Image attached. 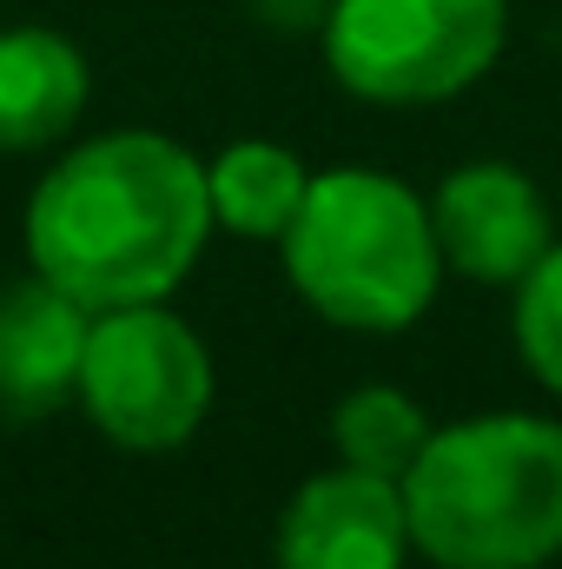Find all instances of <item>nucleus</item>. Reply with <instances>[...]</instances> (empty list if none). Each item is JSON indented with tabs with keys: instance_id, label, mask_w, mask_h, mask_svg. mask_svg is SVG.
<instances>
[{
	"instance_id": "1",
	"label": "nucleus",
	"mask_w": 562,
	"mask_h": 569,
	"mask_svg": "<svg viewBox=\"0 0 562 569\" xmlns=\"http://www.w3.org/2000/svg\"><path fill=\"white\" fill-rule=\"evenodd\" d=\"M212 239L205 159L165 133L73 146L27 199V259L87 311L159 305Z\"/></svg>"
},
{
	"instance_id": "2",
	"label": "nucleus",
	"mask_w": 562,
	"mask_h": 569,
	"mask_svg": "<svg viewBox=\"0 0 562 569\" xmlns=\"http://www.w3.org/2000/svg\"><path fill=\"white\" fill-rule=\"evenodd\" d=\"M411 550L436 569H550L562 557V425L483 411L430 430L404 470Z\"/></svg>"
},
{
	"instance_id": "3",
	"label": "nucleus",
	"mask_w": 562,
	"mask_h": 569,
	"mask_svg": "<svg viewBox=\"0 0 562 569\" xmlns=\"http://www.w3.org/2000/svg\"><path fill=\"white\" fill-rule=\"evenodd\" d=\"M279 252L291 291L344 331H404L443 284L430 199L378 166L311 172V192Z\"/></svg>"
},
{
	"instance_id": "4",
	"label": "nucleus",
	"mask_w": 562,
	"mask_h": 569,
	"mask_svg": "<svg viewBox=\"0 0 562 569\" xmlns=\"http://www.w3.org/2000/svg\"><path fill=\"white\" fill-rule=\"evenodd\" d=\"M324 67L371 107L470 93L510 47V0H331Z\"/></svg>"
},
{
	"instance_id": "5",
	"label": "nucleus",
	"mask_w": 562,
	"mask_h": 569,
	"mask_svg": "<svg viewBox=\"0 0 562 569\" xmlns=\"http://www.w3.org/2000/svg\"><path fill=\"white\" fill-rule=\"evenodd\" d=\"M73 405L120 450H140V457L179 450L212 411V358L199 331L179 311H165V298L93 311Z\"/></svg>"
},
{
	"instance_id": "6",
	"label": "nucleus",
	"mask_w": 562,
	"mask_h": 569,
	"mask_svg": "<svg viewBox=\"0 0 562 569\" xmlns=\"http://www.w3.org/2000/svg\"><path fill=\"white\" fill-rule=\"evenodd\" d=\"M430 232L443 272H463L470 284H516L556 246L543 186L510 159H470L443 172L430 192Z\"/></svg>"
},
{
	"instance_id": "7",
	"label": "nucleus",
	"mask_w": 562,
	"mask_h": 569,
	"mask_svg": "<svg viewBox=\"0 0 562 569\" xmlns=\"http://www.w3.org/2000/svg\"><path fill=\"white\" fill-rule=\"evenodd\" d=\"M272 557L279 569H404L411 557L404 483L351 463L304 477L279 510Z\"/></svg>"
},
{
	"instance_id": "8",
	"label": "nucleus",
	"mask_w": 562,
	"mask_h": 569,
	"mask_svg": "<svg viewBox=\"0 0 562 569\" xmlns=\"http://www.w3.org/2000/svg\"><path fill=\"white\" fill-rule=\"evenodd\" d=\"M93 311L53 279L0 284V411L7 418H53L80 398Z\"/></svg>"
},
{
	"instance_id": "9",
	"label": "nucleus",
	"mask_w": 562,
	"mask_h": 569,
	"mask_svg": "<svg viewBox=\"0 0 562 569\" xmlns=\"http://www.w3.org/2000/svg\"><path fill=\"white\" fill-rule=\"evenodd\" d=\"M93 73L87 53L53 27L0 33V152H40L67 140L87 113Z\"/></svg>"
},
{
	"instance_id": "10",
	"label": "nucleus",
	"mask_w": 562,
	"mask_h": 569,
	"mask_svg": "<svg viewBox=\"0 0 562 569\" xmlns=\"http://www.w3.org/2000/svg\"><path fill=\"white\" fill-rule=\"evenodd\" d=\"M311 192V166L279 140H239L205 166V199H212V226L239 232V239H265L279 246Z\"/></svg>"
},
{
	"instance_id": "11",
	"label": "nucleus",
	"mask_w": 562,
	"mask_h": 569,
	"mask_svg": "<svg viewBox=\"0 0 562 569\" xmlns=\"http://www.w3.org/2000/svg\"><path fill=\"white\" fill-rule=\"evenodd\" d=\"M430 418H423L418 398H404L398 385H364L351 398H338L331 411V443H338V463L351 470H371V477H398L418 463V450L430 443Z\"/></svg>"
},
{
	"instance_id": "12",
	"label": "nucleus",
	"mask_w": 562,
	"mask_h": 569,
	"mask_svg": "<svg viewBox=\"0 0 562 569\" xmlns=\"http://www.w3.org/2000/svg\"><path fill=\"white\" fill-rule=\"evenodd\" d=\"M516 351L562 398V246H550L523 279H516Z\"/></svg>"
},
{
	"instance_id": "13",
	"label": "nucleus",
	"mask_w": 562,
	"mask_h": 569,
	"mask_svg": "<svg viewBox=\"0 0 562 569\" xmlns=\"http://www.w3.org/2000/svg\"><path fill=\"white\" fill-rule=\"evenodd\" d=\"M245 13H252L265 33L298 40V33H324V20H331V0H245Z\"/></svg>"
}]
</instances>
